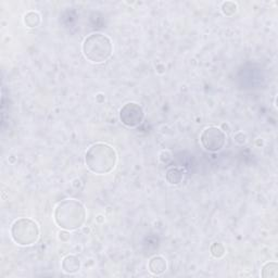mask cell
I'll return each mask as SVG.
<instances>
[{
    "label": "cell",
    "instance_id": "6da1fadb",
    "mask_svg": "<svg viewBox=\"0 0 278 278\" xmlns=\"http://www.w3.org/2000/svg\"><path fill=\"white\" fill-rule=\"evenodd\" d=\"M117 151L108 144L96 143L87 149L85 154V164L93 174L104 175L111 173L117 165Z\"/></svg>",
    "mask_w": 278,
    "mask_h": 278
},
{
    "label": "cell",
    "instance_id": "7a4b0ae2",
    "mask_svg": "<svg viewBox=\"0 0 278 278\" xmlns=\"http://www.w3.org/2000/svg\"><path fill=\"white\" fill-rule=\"evenodd\" d=\"M86 209L84 204L75 199H65L57 204L54 212L56 224L64 230L81 228L86 221Z\"/></svg>",
    "mask_w": 278,
    "mask_h": 278
},
{
    "label": "cell",
    "instance_id": "3957f363",
    "mask_svg": "<svg viewBox=\"0 0 278 278\" xmlns=\"http://www.w3.org/2000/svg\"><path fill=\"white\" fill-rule=\"evenodd\" d=\"M84 57L92 63L100 64L108 61L112 56L113 45L109 36L102 33H92L82 44Z\"/></svg>",
    "mask_w": 278,
    "mask_h": 278
},
{
    "label": "cell",
    "instance_id": "277c9868",
    "mask_svg": "<svg viewBox=\"0 0 278 278\" xmlns=\"http://www.w3.org/2000/svg\"><path fill=\"white\" fill-rule=\"evenodd\" d=\"M10 234L15 244L29 247L37 243L39 238V227L33 219L22 217L13 222Z\"/></svg>",
    "mask_w": 278,
    "mask_h": 278
},
{
    "label": "cell",
    "instance_id": "5b68a950",
    "mask_svg": "<svg viewBox=\"0 0 278 278\" xmlns=\"http://www.w3.org/2000/svg\"><path fill=\"white\" fill-rule=\"evenodd\" d=\"M226 134L216 126L204 128L200 135V143L202 147L210 152L221 151L225 147V144H226Z\"/></svg>",
    "mask_w": 278,
    "mask_h": 278
},
{
    "label": "cell",
    "instance_id": "8992f818",
    "mask_svg": "<svg viewBox=\"0 0 278 278\" xmlns=\"http://www.w3.org/2000/svg\"><path fill=\"white\" fill-rule=\"evenodd\" d=\"M120 121L123 125L129 128H135L143 123L145 119V112L143 107L137 102H127L121 108Z\"/></svg>",
    "mask_w": 278,
    "mask_h": 278
},
{
    "label": "cell",
    "instance_id": "52a82bcc",
    "mask_svg": "<svg viewBox=\"0 0 278 278\" xmlns=\"http://www.w3.org/2000/svg\"><path fill=\"white\" fill-rule=\"evenodd\" d=\"M61 267L62 271L66 273V274H75L81 270V261L77 256L69 254L64 256L63 260H62Z\"/></svg>",
    "mask_w": 278,
    "mask_h": 278
},
{
    "label": "cell",
    "instance_id": "ba28073f",
    "mask_svg": "<svg viewBox=\"0 0 278 278\" xmlns=\"http://www.w3.org/2000/svg\"><path fill=\"white\" fill-rule=\"evenodd\" d=\"M167 269L166 260L161 255H155L149 260L148 270L154 275H162Z\"/></svg>",
    "mask_w": 278,
    "mask_h": 278
},
{
    "label": "cell",
    "instance_id": "9c48e42d",
    "mask_svg": "<svg viewBox=\"0 0 278 278\" xmlns=\"http://www.w3.org/2000/svg\"><path fill=\"white\" fill-rule=\"evenodd\" d=\"M165 178L171 185H178L183 180V172L177 167H171L166 171Z\"/></svg>",
    "mask_w": 278,
    "mask_h": 278
},
{
    "label": "cell",
    "instance_id": "30bf717a",
    "mask_svg": "<svg viewBox=\"0 0 278 278\" xmlns=\"http://www.w3.org/2000/svg\"><path fill=\"white\" fill-rule=\"evenodd\" d=\"M261 276L264 278H276L278 276V264L276 262H267L266 264L262 266Z\"/></svg>",
    "mask_w": 278,
    "mask_h": 278
},
{
    "label": "cell",
    "instance_id": "8fae6325",
    "mask_svg": "<svg viewBox=\"0 0 278 278\" xmlns=\"http://www.w3.org/2000/svg\"><path fill=\"white\" fill-rule=\"evenodd\" d=\"M24 24L30 29L37 28L40 24V15L35 11H30L24 15Z\"/></svg>",
    "mask_w": 278,
    "mask_h": 278
},
{
    "label": "cell",
    "instance_id": "7c38bea8",
    "mask_svg": "<svg viewBox=\"0 0 278 278\" xmlns=\"http://www.w3.org/2000/svg\"><path fill=\"white\" fill-rule=\"evenodd\" d=\"M237 3H235L233 1H226L222 3V12L227 15V17H232L236 12H237Z\"/></svg>",
    "mask_w": 278,
    "mask_h": 278
},
{
    "label": "cell",
    "instance_id": "4fadbf2b",
    "mask_svg": "<svg viewBox=\"0 0 278 278\" xmlns=\"http://www.w3.org/2000/svg\"><path fill=\"white\" fill-rule=\"evenodd\" d=\"M211 254L214 256V258L219 259L225 254V248L222 244L215 243L211 246Z\"/></svg>",
    "mask_w": 278,
    "mask_h": 278
}]
</instances>
